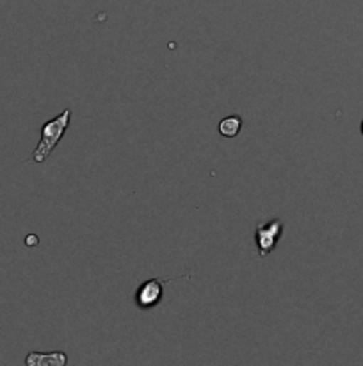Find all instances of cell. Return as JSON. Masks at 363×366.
<instances>
[{"label": "cell", "instance_id": "6da1fadb", "mask_svg": "<svg viewBox=\"0 0 363 366\" xmlns=\"http://www.w3.org/2000/svg\"><path fill=\"white\" fill-rule=\"evenodd\" d=\"M71 118V109H64L59 116H56L53 120H48L46 123H43L41 127V138H39L38 147L32 152V159L36 163H45L48 159V156L52 154L53 148L59 145L60 138L66 133L68 126H70Z\"/></svg>", "mask_w": 363, "mask_h": 366}, {"label": "cell", "instance_id": "7a4b0ae2", "mask_svg": "<svg viewBox=\"0 0 363 366\" xmlns=\"http://www.w3.org/2000/svg\"><path fill=\"white\" fill-rule=\"evenodd\" d=\"M283 236V222L280 218H274L270 222H258L255 225V241L256 250L260 258H265L276 248L278 241Z\"/></svg>", "mask_w": 363, "mask_h": 366}, {"label": "cell", "instance_id": "3957f363", "mask_svg": "<svg viewBox=\"0 0 363 366\" xmlns=\"http://www.w3.org/2000/svg\"><path fill=\"white\" fill-rule=\"evenodd\" d=\"M171 279H148L135 291V305L142 311L157 307L164 297V288Z\"/></svg>", "mask_w": 363, "mask_h": 366}, {"label": "cell", "instance_id": "277c9868", "mask_svg": "<svg viewBox=\"0 0 363 366\" xmlns=\"http://www.w3.org/2000/svg\"><path fill=\"white\" fill-rule=\"evenodd\" d=\"M28 366H43V365H63L66 362V355L63 352H52V354H38V352H31L25 359Z\"/></svg>", "mask_w": 363, "mask_h": 366}, {"label": "cell", "instance_id": "5b68a950", "mask_svg": "<svg viewBox=\"0 0 363 366\" xmlns=\"http://www.w3.org/2000/svg\"><path fill=\"white\" fill-rule=\"evenodd\" d=\"M242 129V118L237 115L226 116L219 122V133L224 138H235Z\"/></svg>", "mask_w": 363, "mask_h": 366}, {"label": "cell", "instance_id": "8992f818", "mask_svg": "<svg viewBox=\"0 0 363 366\" xmlns=\"http://www.w3.org/2000/svg\"><path fill=\"white\" fill-rule=\"evenodd\" d=\"M36 241H38V240H36L34 234H31V236H27V245H34Z\"/></svg>", "mask_w": 363, "mask_h": 366}, {"label": "cell", "instance_id": "52a82bcc", "mask_svg": "<svg viewBox=\"0 0 363 366\" xmlns=\"http://www.w3.org/2000/svg\"><path fill=\"white\" fill-rule=\"evenodd\" d=\"M362 134H363V122H362Z\"/></svg>", "mask_w": 363, "mask_h": 366}]
</instances>
